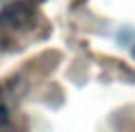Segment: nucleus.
I'll list each match as a JSON object with an SVG mask.
<instances>
[{"label": "nucleus", "mask_w": 135, "mask_h": 132, "mask_svg": "<svg viewBox=\"0 0 135 132\" xmlns=\"http://www.w3.org/2000/svg\"><path fill=\"white\" fill-rule=\"evenodd\" d=\"M11 106V86H0V132H13Z\"/></svg>", "instance_id": "f03ea898"}, {"label": "nucleus", "mask_w": 135, "mask_h": 132, "mask_svg": "<svg viewBox=\"0 0 135 132\" xmlns=\"http://www.w3.org/2000/svg\"><path fill=\"white\" fill-rule=\"evenodd\" d=\"M38 20L36 0H18L0 11V42L7 46L22 33H29Z\"/></svg>", "instance_id": "f257e3e1"}]
</instances>
